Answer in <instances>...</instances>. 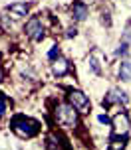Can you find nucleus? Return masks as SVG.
<instances>
[{"instance_id": "1", "label": "nucleus", "mask_w": 131, "mask_h": 150, "mask_svg": "<svg viewBox=\"0 0 131 150\" xmlns=\"http://www.w3.org/2000/svg\"><path fill=\"white\" fill-rule=\"evenodd\" d=\"M10 128H12V132L16 136H20V138H32V136H36L40 132V122L34 119H28V117H24V115H18L12 119L10 122Z\"/></svg>"}, {"instance_id": "2", "label": "nucleus", "mask_w": 131, "mask_h": 150, "mask_svg": "<svg viewBox=\"0 0 131 150\" xmlns=\"http://www.w3.org/2000/svg\"><path fill=\"white\" fill-rule=\"evenodd\" d=\"M77 115L79 112L74 109V105H69V103H58L54 107V117L58 120V125H62L66 128H76L79 119H77Z\"/></svg>"}, {"instance_id": "3", "label": "nucleus", "mask_w": 131, "mask_h": 150, "mask_svg": "<svg viewBox=\"0 0 131 150\" xmlns=\"http://www.w3.org/2000/svg\"><path fill=\"white\" fill-rule=\"evenodd\" d=\"M68 103H69V105H74V109H76L79 115H87L89 109H92L89 97H87L85 93H82V91H77V89H72L68 93Z\"/></svg>"}, {"instance_id": "4", "label": "nucleus", "mask_w": 131, "mask_h": 150, "mask_svg": "<svg viewBox=\"0 0 131 150\" xmlns=\"http://www.w3.org/2000/svg\"><path fill=\"white\" fill-rule=\"evenodd\" d=\"M24 32H26V36L30 38L32 42H42L44 40V34H46V28H44V22L40 20L38 16H34V18H30L26 22Z\"/></svg>"}, {"instance_id": "5", "label": "nucleus", "mask_w": 131, "mask_h": 150, "mask_svg": "<svg viewBox=\"0 0 131 150\" xmlns=\"http://www.w3.org/2000/svg\"><path fill=\"white\" fill-rule=\"evenodd\" d=\"M111 127H113V132L115 134H127L131 128V120L127 112H117L115 117L111 119Z\"/></svg>"}, {"instance_id": "6", "label": "nucleus", "mask_w": 131, "mask_h": 150, "mask_svg": "<svg viewBox=\"0 0 131 150\" xmlns=\"http://www.w3.org/2000/svg\"><path fill=\"white\" fill-rule=\"evenodd\" d=\"M129 101V97H127V93L125 91H121L119 87H113V89L107 91V95H105V101H103V105H125Z\"/></svg>"}, {"instance_id": "7", "label": "nucleus", "mask_w": 131, "mask_h": 150, "mask_svg": "<svg viewBox=\"0 0 131 150\" xmlns=\"http://www.w3.org/2000/svg\"><path fill=\"white\" fill-rule=\"evenodd\" d=\"M89 14V8L85 2H74V6H72V18H74V22H84L85 18Z\"/></svg>"}, {"instance_id": "8", "label": "nucleus", "mask_w": 131, "mask_h": 150, "mask_svg": "<svg viewBox=\"0 0 131 150\" xmlns=\"http://www.w3.org/2000/svg\"><path fill=\"white\" fill-rule=\"evenodd\" d=\"M8 12L14 18H26V14L30 12V4L28 2H14L8 6Z\"/></svg>"}, {"instance_id": "9", "label": "nucleus", "mask_w": 131, "mask_h": 150, "mask_svg": "<svg viewBox=\"0 0 131 150\" xmlns=\"http://www.w3.org/2000/svg\"><path fill=\"white\" fill-rule=\"evenodd\" d=\"M52 71H54V75H58V77H64V75L69 71V61L60 55L58 59L52 61Z\"/></svg>"}, {"instance_id": "10", "label": "nucleus", "mask_w": 131, "mask_h": 150, "mask_svg": "<svg viewBox=\"0 0 131 150\" xmlns=\"http://www.w3.org/2000/svg\"><path fill=\"white\" fill-rule=\"evenodd\" d=\"M125 146H127V138H125V134H115L111 140H109L107 150H125Z\"/></svg>"}, {"instance_id": "11", "label": "nucleus", "mask_w": 131, "mask_h": 150, "mask_svg": "<svg viewBox=\"0 0 131 150\" xmlns=\"http://www.w3.org/2000/svg\"><path fill=\"white\" fill-rule=\"evenodd\" d=\"M117 77H119V81H131V61H121L119 63Z\"/></svg>"}, {"instance_id": "12", "label": "nucleus", "mask_w": 131, "mask_h": 150, "mask_svg": "<svg viewBox=\"0 0 131 150\" xmlns=\"http://www.w3.org/2000/svg\"><path fill=\"white\" fill-rule=\"evenodd\" d=\"M87 63H89V67H92V71L95 75H101V67H100V61H97V57H89V61H87Z\"/></svg>"}, {"instance_id": "13", "label": "nucleus", "mask_w": 131, "mask_h": 150, "mask_svg": "<svg viewBox=\"0 0 131 150\" xmlns=\"http://www.w3.org/2000/svg\"><path fill=\"white\" fill-rule=\"evenodd\" d=\"M127 53H129V44L121 42V44H119V47L115 50V55H121V57H125Z\"/></svg>"}, {"instance_id": "14", "label": "nucleus", "mask_w": 131, "mask_h": 150, "mask_svg": "<svg viewBox=\"0 0 131 150\" xmlns=\"http://www.w3.org/2000/svg\"><path fill=\"white\" fill-rule=\"evenodd\" d=\"M60 55H62V53H60V47H58V45H54V47H52V50L48 52V59L54 61V59H58Z\"/></svg>"}, {"instance_id": "15", "label": "nucleus", "mask_w": 131, "mask_h": 150, "mask_svg": "<svg viewBox=\"0 0 131 150\" xmlns=\"http://www.w3.org/2000/svg\"><path fill=\"white\" fill-rule=\"evenodd\" d=\"M6 111H8V101L4 95H0V119L6 115Z\"/></svg>"}, {"instance_id": "16", "label": "nucleus", "mask_w": 131, "mask_h": 150, "mask_svg": "<svg viewBox=\"0 0 131 150\" xmlns=\"http://www.w3.org/2000/svg\"><path fill=\"white\" fill-rule=\"evenodd\" d=\"M123 42L125 44H131V26H127L123 30Z\"/></svg>"}, {"instance_id": "17", "label": "nucleus", "mask_w": 131, "mask_h": 150, "mask_svg": "<svg viewBox=\"0 0 131 150\" xmlns=\"http://www.w3.org/2000/svg\"><path fill=\"white\" fill-rule=\"evenodd\" d=\"M97 120H100L101 125H107V122H111V120H109V117H107V115H103V112H100V115H97Z\"/></svg>"}, {"instance_id": "18", "label": "nucleus", "mask_w": 131, "mask_h": 150, "mask_svg": "<svg viewBox=\"0 0 131 150\" xmlns=\"http://www.w3.org/2000/svg\"><path fill=\"white\" fill-rule=\"evenodd\" d=\"M76 34H77V30H76V28H68V30H66V36H68V38L76 36Z\"/></svg>"}, {"instance_id": "19", "label": "nucleus", "mask_w": 131, "mask_h": 150, "mask_svg": "<svg viewBox=\"0 0 131 150\" xmlns=\"http://www.w3.org/2000/svg\"><path fill=\"white\" fill-rule=\"evenodd\" d=\"M0 81H2V69H0Z\"/></svg>"}]
</instances>
